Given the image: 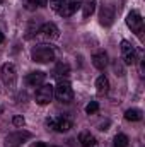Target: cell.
Returning a JSON list of instances; mask_svg holds the SVG:
<instances>
[{"label": "cell", "mask_w": 145, "mask_h": 147, "mask_svg": "<svg viewBox=\"0 0 145 147\" xmlns=\"http://www.w3.org/2000/svg\"><path fill=\"white\" fill-rule=\"evenodd\" d=\"M31 60L36 63H50L55 60V50L48 45H38L31 50Z\"/></svg>", "instance_id": "6da1fadb"}, {"label": "cell", "mask_w": 145, "mask_h": 147, "mask_svg": "<svg viewBox=\"0 0 145 147\" xmlns=\"http://www.w3.org/2000/svg\"><path fill=\"white\" fill-rule=\"evenodd\" d=\"M0 79L7 89H15L17 84V69L14 63H3L0 69Z\"/></svg>", "instance_id": "7a4b0ae2"}, {"label": "cell", "mask_w": 145, "mask_h": 147, "mask_svg": "<svg viewBox=\"0 0 145 147\" xmlns=\"http://www.w3.org/2000/svg\"><path fill=\"white\" fill-rule=\"evenodd\" d=\"M53 96L60 103H70L73 99V89L68 80H58V84L53 87Z\"/></svg>", "instance_id": "3957f363"}, {"label": "cell", "mask_w": 145, "mask_h": 147, "mask_svg": "<svg viewBox=\"0 0 145 147\" xmlns=\"http://www.w3.org/2000/svg\"><path fill=\"white\" fill-rule=\"evenodd\" d=\"M31 137H33L31 132H28V130H17V132H12V134H9L5 137L3 146L5 147H21V146H24Z\"/></svg>", "instance_id": "277c9868"}, {"label": "cell", "mask_w": 145, "mask_h": 147, "mask_svg": "<svg viewBox=\"0 0 145 147\" xmlns=\"http://www.w3.org/2000/svg\"><path fill=\"white\" fill-rule=\"evenodd\" d=\"M46 125H48L50 128H53L55 132H60V134H63V132H68V130L73 127L72 120H70V118H67V116H63V115H60V116H50V118H46Z\"/></svg>", "instance_id": "5b68a950"}, {"label": "cell", "mask_w": 145, "mask_h": 147, "mask_svg": "<svg viewBox=\"0 0 145 147\" xmlns=\"http://www.w3.org/2000/svg\"><path fill=\"white\" fill-rule=\"evenodd\" d=\"M34 99L39 106H46L51 103L53 99V86L51 84H41L36 89V94H34Z\"/></svg>", "instance_id": "8992f818"}, {"label": "cell", "mask_w": 145, "mask_h": 147, "mask_svg": "<svg viewBox=\"0 0 145 147\" xmlns=\"http://www.w3.org/2000/svg\"><path fill=\"white\" fill-rule=\"evenodd\" d=\"M126 26H128L135 34L142 36V33H144V19H142V16H140L138 10L128 12V16H126Z\"/></svg>", "instance_id": "52a82bcc"}, {"label": "cell", "mask_w": 145, "mask_h": 147, "mask_svg": "<svg viewBox=\"0 0 145 147\" xmlns=\"http://www.w3.org/2000/svg\"><path fill=\"white\" fill-rule=\"evenodd\" d=\"M121 58H123V62L126 65H135L137 63V50L126 39L121 41Z\"/></svg>", "instance_id": "ba28073f"}, {"label": "cell", "mask_w": 145, "mask_h": 147, "mask_svg": "<svg viewBox=\"0 0 145 147\" xmlns=\"http://www.w3.org/2000/svg\"><path fill=\"white\" fill-rule=\"evenodd\" d=\"M114 17H116V12H114V7L113 5H103L101 7V12H99V22L101 26L109 28L113 22H114Z\"/></svg>", "instance_id": "9c48e42d"}, {"label": "cell", "mask_w": 145, "mask_h": 147, "mask_svg": "<svg viewBox=\"0 0 145 147\" xmlns=\"http://www.w3.org/2000/svg\"><path fill=\"white\" fill-rule=\"evenodd\" d=\"M38 31H39L44 38H48V39H56V38L60 36V29H58L53 22H44V24H41V28H39Z\"/></svg>", "instance_id": "30bf717a"}, {"label": "cell", "mask_w": 145, "mask_h": 147, "mask_svg": "<svg viewBox=\"0 0 145 147\" xmlns=\"http://www.w3.org/2000/svg\"><path fill=\"white\" fill-rule=\"evenodd\" d=\"M44 79H46V74L41 72V70L31 72V74H28V77H26V84L29 87H39L41 84H44Z\"/></svg>", "instance_id": "8fae6325"}, {"label": "cell", "mask_w": 145, "mask_h": 147, "mask_svg": "<svg viewBox=\"0 0 145 147\" xmlns=\"http://www.w3.org/2000/svg\"><path fill=\"white\" fill-rule=\"evenodd\" d=\"M92 65L97 69V70H104L108 67V55L106 51H97L92 55Z\"/></svg>", "instance_id": "7c38bea8"}, {"label": "cell", "mask_w": 145, "mask_h": 147, "mask_svg": "<svg viewBox=\"0 0 145 147\" xmlns=\"http://www.w3.org/2000/svg\"><path fill=\"white\" fill-rule=\"evenodd\" d=\"M79 142H80L82 147H94L97 144V142H96V137H94L91 132H87V130H84V132L79 134Z\"/></svg>", "instance_id": "4fadbf2b"}, {"label": "cell", "mask_w": 145, "mask_h": 147, "mask_svg": "<svg viewBox=\"0 0 145 147\" xmlns=\"http://www.w3.org/2000/svg\"><path fill=\"white\" fill-rule=\"evenodd\" d=\"M96 91H97V94H108L109 91V80L106 75H99L97 77V80H96Z\"/></svg>", "instance_id": "5bb4252c"}, {"label": "cell", "mask_w": 145, "mask_h": 147, "mask_svg": "<svg viewBox=\"0 0 145 147\" xmlns=\"http://www.w3.org/2000/svg\"><path fill=\"white\" fill-rule=\"evenodd\" d=\"M142 116H144V111L140 108H130L125 111V120H128V121H140Z\"/></svg>", "instance_id": "9a60e30c"}, {"label": "cell", "mask_w": 145, "mask_h": 147, "mask_svg": "<svg viewBox=\"0 0 145 147\" xmlns=\"http://www.w3.org/2000/svg\"><path fill=\"white\" fill-rule=\"evenodd\" d=\"M24 9L26 10H36L41 7H46L48 5V0H24Z\"/></svg>", "instance_id": "2e32d148"}, {"label": "cell", "mask_w": 145, "mask_h": 147, "mask_svg": "<svg viewBox=\"0 0 145 147\" xmlns=\"http://www.w3.org/2000/svg\"><path fill=\"white\" fill-rule=\"evenodd\" d=\"M94 12H96V0H85L84 5H82V16H84V19L91 17Z\"/></svg>", "instance_id": "e0dca14e"}, {"label": "cell", "mask_w": 145, "mask_h": 147, "mask_svg": "<svg viewBox=\"0 0 145 147\" xmlns=\"http://www.w3.org/2000/svg\"><path fill=\"white\" fill-rule=\"evenodd\" d=\"M113 146L114 147H128V137L125 134H118L113 140Z\"/></svg>", "instance_id": "ac0fdd59"}, {"label": "cell", "mask_w": 145, "mask_h": 147, "mask_svg": "<svg viewBox=\"0 0 145 147\" xmlns=\"http://www.w3.org/2000/svg\"><path fill=\"white\" fill-rule=\"evenodd\" d=\"M68 72H70V67L67 63H58L55 69V75H68Z\"/></svg>", "instance_id": "d6986e66"}, {"label": "cell", "mask_w": 145, "mask_h": 147, "mask_svg": "<svg viewBox=\"0 0 145 147\" xmlns=\"http://www.w3.org/2000/svg\"><path fill=\"white\" fill-rule=\"evenodd\" d=\"M12 125H14V127H19V128H22V127L26 125V120H24V116H22V115H15V116L12 118Z\"/></svg>", "instance_id": "ffe728a7"}, {"label": "cell", "mask_w": 145, "mask_h": 147, "mask_svg": "<svg viewBox=\"0 0 145 147\" xmlns=\"http://www.w3.org/2000/svg\"><path fill=\"white\" fill-rule=\"evenodd\" d=\"M48 3H50V7L60 16V10H62V0H48Z\"/></svg>", "instance_id": "44dd1931"}, {"label": "cell", "mask_w": 145, "mask_h": 147, "mask_svg": "<svg viewBox=\"0 0 145 147\" xmlns=\"http://www.w3.org/2000/svg\"><path fill=\"white\" fill-rule=\"evenodd\" d=\"M97 110H99V105H97V101H91V103L85 106V113H87V115H92V113H96Z\"/></svg>", "instance_id": "7402d4cb"}, {"label": "cell", "mask_w": 145, "mask_h": 147, "mask_svg": "<svg viewBox=\"0 0 145 147\" xmlns=\"http://www.w3.org/2000/svg\"><path fill=\"white\" fill-rule=\"evenodd\" d=\"M67 2H70V3L77 5V7H82V0H67Z\"/></svg>", "instance_id": "603a6c76"}, {"label": "cell", "mask_w": 145, "mask_h": 147, "mask_svg": "<svg viewBox=\"0 0 145 147\" xmlns=\"http://www.w3.org/2000/svg\"><path fill=\"white\" fill-rule=\"evenodd\" d=\"M36 147H46V144H44V142H38Z\"/></svg>", "instance_id": "cb8c5ba5"}, {"label": "cell", "mask_w": 145, "mask_h": 147, "mask_svg": "<svg viewBox=\"0 0 145 147\" xmlns=\"http://www.w3.org/2000/svg\"><path fill=\"white\" fill-rule=\"evenodd\" d=\"M2 41H3V34H2V33H0V43H2Z\"/></svg>", "instance_id": "d4e9b609"}, {"label": "cell", "mask_w": 145, "mask_h": 147, "mask_svg": "<svg viewBox=\"0 0 145 147\" xmlns=\"http://www.w3.org/2000/svg\"><path fill=\"white\" fill-rule=\"evenodd\" d=\"M2 2H3V0H0V3H2Z\"/></svg>", "instance_id": "484cf974"}]
</instances>
